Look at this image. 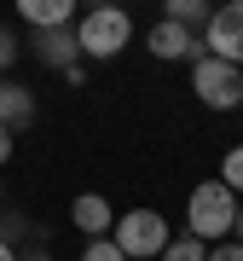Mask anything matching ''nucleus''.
<instances>
[{
	"label": "nucleus",
	"mask_w": 243,
	"mask_h": 261,
	"mask_svg": "<svg viewBox=\"0 0 243 261\" xmlns=\"http://www.w3.org/2000/svg\"><path fill=\"white\" fill-rule=\"evenodd\" d=\"M232 226H237V192L226 186V180H203V186H191L186 197V232L197 244H226L232 238Z\"/></svg>",
	"instance_id": "obj_1"
},
{
	"label": "nucleus",
	"mask_w": 243,
	"mask_h": 261,
	"mask_svg": "<svg viewBox=\"0 0 243 261\" xmlns=\"http://www.w3.org/2000/svg\"><path fill=\"white\" fill-rule=\"evenodd\" d=\"M75 41H81V58L104 64V58H116L133 41V18L122 6H93V12H81V23H75Z\"/></svg>",
	"instance_id": "obj_2"
},
{
	"label": "nucleus",
	"mask_w": 243,
	"mask_h": 261,
	"mask_svg": "<svg viewBox=\"0 0 243 261\" xmlns=\"http://www.w3.org/2000/svg\"><path fill=\"white\" fill-rule=\"evenodd\" d=\"M110 238H116V250L128 261H162V250H168V221L157 209H128L110 226Z\"/></svg>",
	"instance_id": "obj_3"
},
{
	"label": "nucleus",
	"mask_w": 243,
	"mask_h": 261,
	"mask_svg": "<svg viewBox=\"0 0 243 261\" xmlns=\"http://www.w3.org/2000/svg\"><path fill=\"white\" fill-rule=\"evenodd\" d=\"M191 93L203 99L208 111H237V105H243V70L203 53V58L191 64Z\"/></svg>",
	"instance_id": "obj_4"
},
{
	"label": "nucleus",
	"mask_w": 243,
	"mask_h": 261,
	"mask_svg": "<svg viewBox=\"0 0 243 261\" xmlns=\"http://www.w3.org/2000/svg\"><path fill=\"white\" fill-rule=\"evenodd\" d=\"M203 53H208V58H226V64L243 70V0L215 6V18H208V29H203Z\"/></svg>",
	"instance_id": "obj_5"
},
{
	"label": "nucleus",
	"mask_w": 243,
	"mask_h": 261,
	"mask_svg": "<svg viewBox=\"0 0 243 261\" xmlns=\"http://www.w3.org/2000/svg\"><path fill=\"white\" fill-rule=\"evenodd\" d=\"M145 47H150V58H162V64H197V58H203L197 29H179V23H168V18L145 35Z\"/></svg>",
	"instance_id": "obj_6"
},
{
	"label": "nucleus",
	"mask_w": 243,
	"mask_h": 261,
	"mask_svg": "<svg viewBox=\"0 0 243 261\" xmlns=\"http://www.w3.org/2000/svg\"><path fill=\"white\" fill-rule=\"evenodd\" d=\"M29 53H35L47 70H64V75L81 64V41H75V29H47V35H29Z\"/></svg>",
	"instance_id": "obj_7"
},
{
	"label": "nucleus",
	"mask_w": 243,
	"mask_h": 261,
	"mask_svg": "<svg viewBox=\"0 0 243 261\" xmlns=\"http://www.w3.org/2000/svg\"><path fill=\"white\" fill-rule=\"evenodd\" d=\"M18 18L29 23V35H47V29H70L75 6L70 0H18Z\"/></svg>",
	"instance_id": "obj_8"
},
{
	"label": "nucleus",
	"mask_w": 243,
	"mask_h": 261,
	"mask_svg": "<svg viewBox=\"0 0 243 261\" xmlns=\"http://www.w3.org/2000/svg\"><path fill=\"white\" fill-rule=\"evenodd\" d=\"M70 221H75V232H87V238H110L116 209L104 203L99 192H87V197H75V203H70Z\"/></svg>",
	"instance_id": "obj_9"
},
{
	"label": "nucleus",
	"mask_w": 243,
	"mask_h": 261,
	"mask_svg": "<svg viewBox=\"0 0 243 261\" xmlns=\"http://www.w3.org/2000/svg\"><path fill=\"white\" fill-rule=\"evenodd\" d=\"M35 122V93L29 87H18V82H0V128H29Z\"/></svg>",
	"instance_id": "obj_10"
},
{
	"label": "nucleus",
	"mask_w": 243,
	"mask_h": 261,
	"mask_svg": "<svg viewBox=\"0 0 243 261\" xmlns=\"http://www.w3.org/2000/svg\"><path fill=\"white\" fill-rule=\"evenodd\" d=\"M162 18H168V23H179V29H197V23L208 29V18H215V12H208L203 0H168V12H162Z\"/></svg>",
	"instance_id": "obj_11"
},
{
	"label": "nucleus",
	"mask_w": 243,
	"mask_h": 261,
	"mask_svg": "<svg viewBox=\"0 0 243 261\" xmlns=\"http://www.w3.org/2000/svg\"><path fill=\"white\" fill-rule=\"evenodd\" d=\"M162 261H208V244H197L191 232H179V238H168Z\"/></svg>",
	"instance_id": "obj_12"
},
{
	"label": "nucleus",
	"mask_w": 243,
	"mask_h": 261,
	"mask_svg": "<svg viewBox=\"0 0 243 261\" xmlns=\"http://www.w3.org/2000/svg\"><path fill=\"white\" fill-rule=\"evenodd\" d=\"M220 180H226L232 192H243V145H232V151H226V163H220Z\"/></svg>",
	"instance_id": "obj_13"
},
{
	"label": "nucleus",
	"mask_w": 243,
	"mask_h": 261,
	"mask_svg": "<svg viewBox=\"0 0 243 261\" xmlns=\"http://www.w3.org/2000/svg\"><path fill=\"white\" fill-rule=\"evenodd\" d=\"M81 261H128L116 250V238H87V250H81Z\"/></svg>",
	"instance_id": "obj_14"
},
{
	"label": "nucleus",
	"mask_w": 243,
	"mask_h": 261,
	"mask_svg": "<svg viewBox=\"0 0 243 261\" xmlns=\"http://www.w3.org/2000/svg\"><path fill=\"white\" fill-rule=\"evenodd\" d=\"M12 64H18V35L0 23V82H6V70H12Z\"/></svg>",
	"instance_id": "obj_15"
},
{
	"label": "nucleus",
	"mask_w": 243,
	"mask_h": 261,
	"mask_svg": "<svg viewBox=\"0 0 243 261\" xmlns=\"http://www.w3.org/2000/svg\"><path fill=\"white\" fill-rule=\"evenodd\" d=\"M23 232H29V221H23V215L0 209V244H12V238H23Z\"/></svg>",
	"instance_id": "obj_16"
},
{
	"label": "nucleus",
	"mask_w": 243,
	"mask_h": 261,
	"mask_svg": "<svg viewBox=\"0 0 243 261\" xmlns=\"http://www.w3.org/2000/svg\"><path fill=\"white\" fill-rule=\"evenodd\" d=\"M208 261H243V244L226 238V244H215V250H208Z\"/></svg>",
	"instance_id": "obj_17"
},
{
	"label": "nucleus",
	"mask_w": 243,
	"mask_h": 261,
	"mask_svg": "<svg viewBox=\"0 0 243 261\" xmlns=\"http://www.w3.org/2000/svg\"><path fill=\"white\" fill-rule=\"evenodd\" d=\"M6 157H12V128H0V168H6Z\"/></svg>",
	"instance_id": "obj_18"
},
{
	"label": "nucleus",
	"mask_w": 243,
	"mask_h": 261,
	"mask_svg": "<svg viewBox=\"0 0 243 261\" xmlns=\"http://www.w3.org/2000/svg\"><path fill=\"white\" fill-rule=\"evenodd\" d=\"M232 238H237V244H243V203H237V226H232Z\"/></svg>",
	"instance_id": "obj_19"
},
{
	"label": "nucleus",
	"mask_w": 243,
	"mask_h": 261,
	"mask_svg": "<svg viewBox=\"0 0 243 261\" xmlns=\"http://www.w3.org/2000/svg\"><path fill=\"white\" fill-rule=\"evenodd\" d=\"M0 261H18V250H12V244H0Z\"/></svg>",
	"instance_id": "obj_20"
},
{
	"label": "nucleus",
	"mask_w": 243,
	"mask_h": 261,
	"mask_svg": "<svg viewBox=\"0 0 243 261\" xmlns=\"http://www.w3.org/2000/svg\"><path fill=\"white\" fill-rule=\"evenodd\" d=\"M23 261H52V255H47V250H29V255H23Z\"/></svg>",
	"instance_id": "obj_21"
},
{
	"label": "nucleus",
	"mask_w": 243,
	"mask_h": 261,
	"mask_svg": "<svg viewBox=\"0 0 243 261\" xmlns=\"http://www.w3.org/2000/svg\"><path fill=\"white\" fill-rule=\"evenodd\" d=\"M0 197H6V186H0Z\"/></svg>",
	"instance_id": "obj_22"
}]
</instances>
